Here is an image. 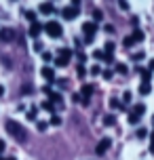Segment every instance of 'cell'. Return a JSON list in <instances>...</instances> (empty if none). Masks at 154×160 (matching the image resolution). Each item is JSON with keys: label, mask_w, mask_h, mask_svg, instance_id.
Instances as JSON below:
<instances>
[{"label": "cell", "mask_w": 154, "mask_h": 160, "mask_svg": "<svg viewBox=\"0 0 154 160\" xmlns=\"http://www.w3.org/2000/svg\"><path fill=\"white\" fill-rule=\"evenodd\" d=\"M7 131L11 133V135L15 137L19 143H25V139H28V135H25V128L19 124V122H15V120H7Z\"/></svg>", "instance_id": "obj_1"}, {"label": "cell", "mask_w": 154, "mask_h": 160, "mask_svg": "<svg viewBox=\"0 0 154 160\" xmlns=\"http://www.w3.org/2000/svg\"><path fill=\"white\" fill-rule=\"evenodd\" d=\"M44 32L49 34L51 38H59L64 30H61V25L57 23V21H47V23H44Z\"/></svg>", "instance_id": "obj_2"}, {"label": "cell", "mask_w": 154, "mask_h": 160, "mask_svg": "<svg viewBox=\"0 0 154 160\" xmlns=\"http://www.w3.org/2000/svg\"><path fill=\"white\" fill-rule=\"evenodd\" d=\"M82 32H85V40L87 42H93V36L97 32V25L93 21H87V23H82Z\"/></svg>", "instance_id": "obj_3"}, {"label": "cell", "mask_w": 154, "mask_h": 160, "mask_svg": "<svg viewBox=\"0 0 154 160\" xmlns=\"http://www.w3.org/2000/svg\"><path fill=\"white\" fill-rule=\"evenodd\" d=\"M110 145H112V139H110V137H104V139H101V141L97 143L95 152H97V154H105L108 150H110Z\"/></svg>", "instance_id": "obj_4"}, {"label": "cell", "mask_w": 154, "mask_h": 160, "mask_svg": "<svg viewBox=\"0 0 154 160\" xmlns=\"http://www.w3.org/2000/svg\"><path fill=\"white\" fill-rule=\"evenodd\" d=\"M70 57H72V51H70V48H61V55L57 59V65H68Z\"/></svg>", "instance_id": "obj_5"}, {"label": "cell", "mask_w": 154, "mask_h": 160, "mask_svg": "<svg viewBox=\"0 0 154 160\" xmlns=\"http://www.w3.org/2000/svg\"><path fill=\"white\" fill-rule=\"evenodd\" d=\"M61 15H64V19H74V17L78 15V8L76 7H65L64 11H61Z\"/></svg>", "instance_id": "obj_6"}, {"label": "cell", "mask_w": 154, "mask_h": 160, "mask_svg": "<svg viewBox=\"0 0 154 160\" xmlns=\"http://www.w3.org/2000/svg\"><path fill=\"white\" fill-rule=\"evenodd\" d=\"M13 36H15V34L11 32V30H7V28H4V30H0V40H2V42H11Z\"/></svg>", "instance_id": "obj_7"}, {"label": "cell", "mask_w": 154, "mask_h": 160, "mask_svg": "<svg viewBox=\"0 0 154 160\" xmlns=\"http://www.w3.org/2000/svg\"><path fill=\"white\" fill-rule=\"evenodd\" d=\"M150 91H152V87H150V82H141L139 84V95H150Z\"/></svg>", "instance_id": "obj_8"}, {"label": "cell", "mask_w": 154, "mask_h": 160, "mask_svg": "<svg viewBox=\"0 0 154 160\" xmlns=\"http://www.w3.org/2000/svg\"><path fill=\"white\" fill-rule=\"evenodd\" d=\"M55 8H53V4L51 2H42L40 4V13H44V15H49V13H53Z\"/></svg>", "instance_id": "obj_9"}, {"label": "cell", "mask_w": 154, "mask_h": 160, "mask_svg": "<svg viewBox=\"0 0 154 160\" xmlns=\"http://www.w3.org/2000/svg\"><path fill=\"white\" fill-rule=\"evenodd\" d=\"M42 76L47 80H55V72H53V68H42Z\"/></svg>", "instance_id": "obj_10"}, {"label": "cell", "mask_w": 154, "mask_h": 160, "mask_svg": "<svg viewBox=\"0 0 154 160\" xmlns=\"http://www.w3.org/2000/svg\"><path fill=\"white\" fill-rule=\"evenodd\" d=\"M40 25L38 23H32V28H30V36H32V38H38V34H40Z\"/></svg>", "instance_id": "obj_11"}, {"label": "cell", "mask_w": 154, "mask_h": 160, "mask_svg": "<svg viewBox=\"0 0 154 160\" xmlns=\"http://www.w3.org/2000/svg\"><path fill=\"white\" fill-rule=\"evenodd\" d=\"M137 72L141 74V78H144V82H150V76H152V74H150V70H144V68H137Z\"/></svg>", "instance_id": "obj_12"}, {"label": "cell", "mask_w": 154, "mask_h": 160, "mask_svg": "<svg viewBox=\"0 0 154 160\" xmlns=\"http://www.w3.org/2000/svg\"><path fill=\"white\" fill-rule=\"evenodd\" d=\"M144 112H146V105H144V103H137V105H133V114H137V116H141Z\"/></svg>", "instance_id": "obj_13"}, {"label": "cell", "mask_w": 154, "mask_h": 160, "mask_svg": "<svg viewBox=\"0 0 154 160\" xmlns=\"http://www.w3.org/2000/svg\"><path fill=\"white\" fill-rule=\"evenodd\" d=\"M131 36H133V40H135V42H141V40H144V32H141V30H135Z\"/></svg>", "instance_id": "obj_14"}, {"label": "cell", "mask_w": 154, "mask_h": 160, "mask_svg": "<svg viewBox=\"0 0 154 160\" xmlns=\"http://www.w3.org/2000/svg\"><path fill=\"white\" fill-rule=\"evenodd\" d=\"M104 124H105V127H114V124H116V118H114V116H105Z\"/></svg>", "instance_id": "obj_15"}, {"label": "cell", "mask_w": 154, "mask_h": 160, "mask_svg": "<svg viewBox=\"0 0 154 160\" xmlns=\"http://www.w3.org/2000/svg\"><path fill=\"white\" fill-rule=\"evenodd\" d=\"M49 95H51V101H53V103H61V101H64L59 93H49Z\"/></svg>", "instance_id": "obj_16"}, {"label": "cell", "mask_w": 154, "mask_h": 160, "mask_svg": "<svg viewBox=\"0 0 154 160\" xmlns=\"http://www.w3.org/2000/svg\"><path fill=\"white\" fill-rule=\"evenodd\" d=\"M122 44H125V47H127V48H131V47H133V44H135V40H133V36H127V38L122 40Z\"/></svg>", "instance_id": "obj_17"}, {"label": "cell", "mask_w": 154, "mask_h": 160, "mask_svg": "<svg viewBox=\"0 0 154 160\" xmlns=\"http://www.w3.org/2000/svg\"><path fill=\"white\" fill-rule=\"evenodd\" d=\"M105 55H112V53H114V42H105Z\"/></svg>", "instance_id": "obj_18"}, {"label": "cell", "mask_w": 154, "mask_h": 160, "mask_svg": "<svg viewBox=\"0 0 154 160\" xmlns=\"http://www.w3.org/2000/svg\"><path fill=\"white\" fill-rule=\"evenodd\" d=\"M139 118H141V116H137V114H133V112L129 114V122H131V124H137Z\"/></svg>", "instance_id": "obj_19"}, {"label": "cell", "mask_w": 154, "mask_h": 160, "mask_svg": "<svg viewBox=\"0 0 154 160\" xmlns=\"http://www.w3.org/2000/svg\"><path fill=\"white\" fill-rule=\"evenodd\" d=\"M25 17H28V21H32V23H36V13H32V11H28V13H25Z\"/></svg>", "instance_id": "obj_20"}, {"label": "cell", "mask_w": 154, "mask_h": 160, "mask_svg": "<svg viewBox=\"0 0 154 160\" xmlns=\"http://www.w3.org/2000/svg\"><path fill=\"white\" fill-rule=\"evenodd\" d=\"M93 19H95V21H101V19H104V13H101V11H93Z\"/></svg>", "instance_id": "obj_21"}, {"label": "cell", "mask_w": 154, "mask_h": 160, "mask_svg": "<svg viewBox=\"0 0 154 160\" xmlns=\"http://www.w3.org/2000/svg\"><path fill=\"white\" fill-rule=\"evenodd\" d=\"M116 72H118V74H127V65H122V63H116Z\"/></svg>", "instance_id": "obj_22"}, {"label": "cell", "mask_w": 154, "mask_h": 160, "mask_svg": "<svg viewBox=\"0 0 154 160\" xmlns=\"http://www.w3.org/2000/svg\"><path fill=\"white\" fill-rule=\"evenodd\" d=\"M137 137H139V139H146L148 131H146V128H137Z\"/></svg>", "instance_id": "obj_23"}, {"label": "cell", "mask_w": 154, "mask_h": 160, "mask_svg": "<svg viewBox=\"0 0 154 160\" xmlns=\"http://www.w3.org/2000/svg\"><path fill=\"white\" fill-rule=\"evenodd\" d=\"M118 7H121L122 11H127V8H129V2H127V0H118Z\"/></svg>", "instance_id": "obj_24"}, {"label": "cell", "mask_w": 154, "mask_h": 160, "mask_svg": "<svg viewBox=\"0 0 154 160\" xmlns=\"http://www.w3.org/2000/svg\"><path fill=\"white\" fill-rule=\"evenodd\" d=\"M144 59V53L139 51V53H133V61H141Z\"/></svg>", "instance_id": "obj_25"}, {"label": "cell", "mask_w": 154, "mask_h": 160, "mask_svg": "<svg viewBox=\"0 0 154 160\" xmlns=\"http://www.w3.org/2000/svg\"><path fill=\"white\" fill-rule=\"evenodd\" d=\"M42 108H44V110H49V112H53V101H44Z\"/></svg>", "instance_id": "obj_26"}, {"label": "cell", "mask_w": 154, "mask_h": 160, "mask_svg": "<svg viewBox=\"0 0 154 160\" xmlns=\"http://www.w3.org/2000/svg\"><path fill=\"white\" fill-rule=\"evenodd\" d=\"M110 105H112V108H121V110H122V103L118 101V99H112V101H110Z\"/></svg>", "instance_id": "obj_27"}, {"label": "cell", "mask_w": 154, "mask_h": 160, "mask_svg": "<svg viewBox=\"0 0 154 160\" xmlns=\"http://www.w3.org/2000/svg\"><path fill=\"white\" fill-rule=\"evenodd\" d=\"M28 118H30V120H36V108H32V110L28 112Z\"/></svg>", "instance_id": "obj_28"}, {"label": "cell", "mask_w": 154, "mask_h": 160, "mask_svg": "<svg viewBox=\"0 0 154 160\" xmlns=\"http://www.w3.org/2000/svg\"><path fill=\"white\" fill-rule=\"evenodd\" d=\"M122 101H125V103H131V93H129V91L122 95Z\"/></svg>", "instance_id": "obj_29"}, {"label": "cell", "mask_w": 154, "mask_h": 160, "mask_svg": "<svg viewBox=\"0 0 154 160\" xmlns=\"http://www.w3.org/2000/svg\"><path fill=\"white\" fill-rule=\"evenodd\" d=\"M51 124H61V118H59V116H53V118H51Z\"/></svg>", "instance_id": "obj_30"}, {"label": "cell", "mask_w": 154, "mask_h": 160, "mask_svg": "<svg viewBox=\"0 0 154 160\" xmlns=\"http://www.w3.org/2000/svg\"><path fill=\"white\" fill-rule=\"evenodd\" d=\"M36 127H38V131H47V122H38Z\"/></svg>", "instance_id": "obj_31"}, {"label": "cell", "mask_w": 154, "mask_h": 160, "mask_svg": "<svg viewBox=\"0 0 154 160\" xmlns=\"http://www.w3.org/2000/svg\"><path fill=\"white\" fill-rule=\"evenodd\" d=\"M7 150V143H4V139H0V154Z\"/></svg>", "instance_id": "obj_32"}, {"label": "cell", "mask_w": 154, "mask_h": 160, "mask_svg": "<svg viewBox=\"0 0 154 160\" xmlns=\"http://www.w3.org/2000/svg\"><path fill=\"white\" fill-rule=\"evenodd\" d=\"M85 74H87V70H85L82 65H78V76H85Z\"/></svg>", "instance_id": "obj_33"}, {"label": "cell", "mask_w": 154, "mask_h": 160, "mask_svg": "<svg viewBox=\"0 0 154 160\" xmlns=\"http://www.w3.org/2000/svg\"><path fill=\"white\" fill-rule=\"evenodd\" d=\"M104 78L110 80V78H112V72H110V70H105V72H104Z\"/></svg>", "instance_id": "obj_34"}, {"label": "cell", "mask_w": 154, "mask_h": 160, "mask_svg": "<svg viewBox=\"0 0 154 160\" xmlns=\"http://www.w3.org/2000/svg\"><path fill=\"white\" fill-rule=\"evenodd\" d=\"M148 70H150V72H154V59H150V63H148Z\"/></svg>", "instance_id": "obj_35"}, {"label": "cell", "mask_w": 154, "mask_h": 160, "mask_svg": "<svg viewBox=\"0 0 154 160\" xmlns=\"http://www.w3.org/2000/svg\"><path fill=\"white\" fill-rule=\"evenodd\" d=\"M78 4H80V0H72V7H76V8H78Z\"/></svg>", "instance_id": "obj_36"}, {"label": "cell", "mask_w": 154, "mask_h": 160, "mask_svg": "<svg viewBox=\"0 0 154 160\" xmlns=\"http://www.w3.org/2000/svg\"><path fill=\"white\" fill-rule=\"evenodd\" d=\"M4 95V87H2V84H0V97Z\"/></svg>", "instance_id": "obj_37"}, {"label": "cell", "mask_w": 154, "mask_h": 160, "mask_svg": "<svg viewBox=\"0 0 154 160\" xmlns=\"http://www.w3.org/2000/svg\"><path fill=\"white\" fill-rule=\"evenodd\" d=\"M150 154H152V156H154V143L150 145Z\"/></svg>", "instance_id": "obj_38"}, {"label": "cell", "mask_w": 154, "mask_h": 160, "mask_svg": "<svg viewBox=\"0 0 154 160\" xmlns=\"http://www.w3.org/2000/svg\"><path fill=\"white\" fill-rule=\"evenodd\" d=\"M150 141H152V143H154V133H150Z\"/></svg>", "instance_id": "obj_39"}, {"label": "cell", "mask_w": 154, "mask_h": 160, "mask_svg": "<svg viewBox=\"0 0 154 160\" xmlns=\"http://www.w3.org/2000/svg\"><path fill=\"white\" fill-rule=\"evenodd\" d=\"M0 160H15V158H2V156H0Z\"/></svg>", "instance_id": "obj_40"}, {"label": "cell", "mask_w": 154, "mask_h": 160, "mask_svg": "<svg viewBox=\"0 0 154 160\" xmlns=\"http://www.w3.org/2000/svg\"><path fill=\"white\" fill-rule=\"evenodd\" d=\"M152 124H154V116H152Z\"/></svg>", "instance_id": "obj_41"}]
</instances>
